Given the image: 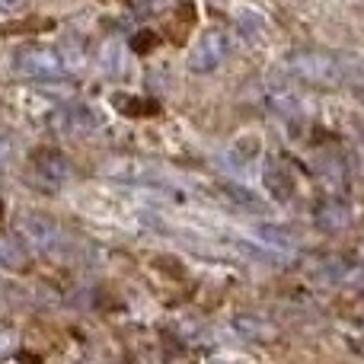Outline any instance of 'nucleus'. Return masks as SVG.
I'll return each instance as SVG.
<instances>
[{
	"label": "nucleus",
	"instance_id": "nucleus-1",
	"mask_svg": "<svg viewBox=\"0 0 364 364\" xmlns=\"http://www.w3.org/2000/svg\"><path fill=\"white\" fill-rule=\"evenodd\" d=\"M284 68H288V74L301 77L310 87H342V64L339 55H333V51H316V48L291 51L284 58Z\"/></svg>",
	"mask_w": 364,
	"mask_h": 364
},
{
	"label": "nucleus",
	"instance_id": "nucleus-2",
	"mask_svg": "<svg viewBox=\"0 0 364 364\" xmlns=\"http://www.w3.org/2000/svg\"><path fill=\"white\" fill-rule=\"evenodd\" d=\"M10 70L16 77H26V80H36V83H55L64 80L68 74V61H64L61 51H51V48H16L10 58Z\"/></svg>",
	"mask_w": 364,
	"mask_h": 364
},
{
	"label": "nucleus",
	"instance_id": "nucleus-3",
	"mask_svg": "<svg viewBox=\"0 0 364 364\" xmlns=\"http://www.w3.org/2000/svg\"><path fill=\"white\" fill-rule=\"evenodd\" d=\"M227 55H230V38H227V32L208 29L205 36L192 45L186 64L192 74H214V70L227 61Z\"/></svg>",
	"mask_w": 364,
	"mask_h": 364
},
{
	"label": "nucleus",
	"instance_id": "nucleus-4",
	"mask_svg": "<svg viewBox=\"0 0 364 364\" xmlns=\"http://www.w3.org/2000/svg\"><path fill=\"white\" fill-rule=\"evenodd\" d=\"M32 173H36V182L45 192H58L74 176L70 173V160L58 147H42V151L32 154Z\"/></svg>",
	"mask_w": 364,
	"mask_h": 364
},
{
	"label": "nucleus",
	"instance_id": "nucleus-5",
	"mask_svg": "<svg viewBox=\"0 0 364 364\" xmlns=\"http://www.w3.org/2000/svg\"><path fill=\"white\" fill-rule=\"evenodd\" d=\"M259 157H262V141H259V134H240L224 151V164L233 176H250L259 166Z\"/></svg>",
	"mask_w": 364,
	"mask_h": 364
},
{
	"label": "nucleus",
	"instance_id": "nucleus-6",
	"mask_svg": "<svg viewBox=\"0 0 364 364\" xmlns=\"http://www.w3.org/2000/svg\"><path fill=\"white\" fill-rule=\"evenodd\" d=\"M19 233H23L26 243L36 246L38 252H55L64 237L61 227L51 218H45V214H26V218L19 220Z\"/></svg>",
	"mask_w": 364,
	"mask_h": 364
},
{
	"label": "nucleus",
	"instance_id": "nucleus-7",
	"mask_svg": "<svg viewBox=\"0 0 364 364\" xmlns=\"http://www.w3.org/2000/svg\"><path fill=\"white\" fill-rule=\"evenodd\" d=\"M314 275L326 284H364V265L342 256H323L314 262Z\"/></svg>",
	"mask_w": 364,
	"mask_h": 364
},
{
	"label": "nucleus",
	"instance_id": "nucleus-8",
	"mask_svg": "<svg viewBox=\"0 0 364 364\" xmlns=\"http://www.w3.org/2000/svg\"><path fill=\"white\" fill-rule=\"evenodd\" d=\"M55 132L64 138H77V134H90L100 128V112L93 106H68L55 115Z\"/></svg>",
	"mask_w": 364,
	"mask_h": 364
},
{
	"label": "nucleus",
	"instance_id": "nucleus-9",
	"mask_svg": "<svg viewBox=\"0 0 364 364\" xmlns=\"http://www.w3.org/2000/svg\"><path fill=\"white\" fill-rule=\"evenodd\" d=\"M214 198L227 201L233 211H246V214H262L265 208H269L259 195H252L250 188L240 186V182H218V186H214Z\"/></svg>",
	"mask_w": 364,
	"mask_h": 364
},
{
	"label": "nucleus",
	"instance_id": "nucleus-10",
	"mask_svg": "<svg viewBox=\"0 0 364 364\" xmlns=\"http://www.w3.org/2000/svg\"><path fill=\"white\" fill-rule=\"evenodd\" d=\"M262 182L269 188V195L275 201H291L297 192V182H294V173L282 164V160H269L262 166Z\"/></svg>",
	"mask_w": 364,
	"mask_h": 364
},
{
	"label": "nucleus",
	"instance_id": "nucleus-11",
	"mask_svg": "<svg viewBox=\"0 0 364 364\" xmlns=\"http://www.w3.org/2000/svg\"><path fill=\"white\" fill-rule=\"evenodd\" d=\"M252 237L269 252H297V246H301V237L282 224H256L252 227Z\"/></svg>",
	"mask_w": 364,
	"mask_h": 364
},
{
	"label": "nucleus",
	"instance_id": "nucleus-12",
	"mask_svg": "<svg viewBox=\"0 0 364 364\" xmlns=\"http://www.w3.org/2000/svg\"><path fill=\"white\" fill-rule=\"evenodd\" d=\"M314 220H316V227H320V230L339 233V230H346V227L352 224V208H348L346 201H339V198H326L314 211Z\"/></svg>",
	"mask_w": 364,
	"mask_h": 364
},
{
	"label": "nucleus",
	"instance_id": "nucleus-13",
	"mask_svg": "<svg viewBox=\"0 0 364 364\" xmlns=\"http://www.w3.org/2000/svg\"><path fill=\"white\" fill-rule=\"evenodd\" d=\"M0 269L4 272H26L29 269V250L16 233H0Z\"/></svg>",
	"mask_w": 364,
	"mask_h": 364
},
{
	"label": "nucleus",
	"instance_id": "nucleus-14",
	"mask_svg": "<svg viewBox=\"0 0 364 364\" xmlns=\"http://www.w3.org/2000/svg\"><path fill=\"white\" fill-rule=\"evenodd\" d=\"M237 26L246 38L256 42V38H262V32H265V16L259 10H252V6H243V10L237 13Z\"/></svg>",
	"mask_w": 364,
	"mask_h": 364
},
{
	"label": "nucleus",
	"instance_id": "nucleus-15",
	"mask_svg": "<svg viewBox=\"0 0 364 364\" xmlns=\"http://www.w3.org/2000/svg\"><path fill=\"white\" fill-rule=\"evenodd\" d=\"M100 68L106 77H119L125 70V58H122V45L119 42H106L100 55Z\"/></svg>",
	"mask_w": 364,
	"mask_h": 364
},
{
	"label": "nucleus",
	"instance_id": "nucleus-16",
	"mask_svg": "<svg viewBox=\"0 0 364 364\" xmlns=\"http://www.w3.org/2000/svg\"><path fill=\"white\" fill-rule=\"evenodd\" d=\"M233 329H237L243 339H269L272 326L265 320H256V316H237L233 320Z\"/></svg>",
	"mask_w": 364,
	"mask_h": 364
},
{
	"label": "nucleus",
	"instance_id": "nucleus-17",
	"mask_svg": "<svg viewBox=\"0 0 364 364\" xmlns=\"http://www.w3.org/2000/svg\"><path fill=\"white\" fill-rule=\"evenodd\" d=\"M339 64H342V83L364 87V58H358V55H339Z\"/></svg>",
	"mask_w": 364,
	"mask_h": 364
},
{
	"label": "nucleus",
	"instance_id": "nucleus-18",
	"mask_svg": "<svg viewBox=\"0 0 364 364\" xmlns=\"http://www.w3.org/2000/svg\"><path fill=\"white\" fill-rule=\"evenodd\" d=\"M157 32H151V29H144V32H138V36L132 38V48L134 51H141V55H147V51H154L157 48Z\"/></svg>",
	"mask_w": 364,
	"mask_h": 364
},
{
	"label": "nucleus",
	"instance_id": "nucleus-19",
	"mask_svg": "<svg viewBox=\"0 0 364 364\" xmlns=\"http://www.w3.org/2000/svg\"><path fill=\"white\" fill-rule=\"evenodd\" d=\"M29 29H51V19H26V23H10V26H6V36H13V32H29Z\"/></svg>",
	"mask_w": 364,
	"mask_h": 364
},
{
	"label": "nucleus",
	"instance_id": "nucleus-20",
	"mask_svg": "<svg viewBox=\"0 0 364 364\" xmlns=\"http://www.w3.org/2000/svg\"><path fill=\"white\" fill-rule=\"evenodd\" d=\"M170 4V0H132V6H134V13H160L164 6Z\"/></svg>",
	"mask_w": 364,
	"mask_h": 364
},
{
	"label": "nucleus",
	"instance_id": "nucleus-21",
	"mask_svg": "<svg viewBox=\"0 0 364 364\" xmlns=\"http://www.w3.org/2000/svg\"><path fill=\"white\" fill-rule=\"evenodd\" d=\"M23 6H26V0H0V10H6V13L23 10Z\"/></svg>",
	"mask_w": 364,
	"mask_h": 364
},
{
	"label": "nucleus",
	"instance_id": "nucleus-22",
	"mask_svg": "<svg viewBox=\"0 0 364 364\" xmlns=\"http://www.w3.org/2000/svg\"><path fill=\"white\" fill-rule=\"evenodd\" d=\"M6 346H16V336H13V333H4V336H0V355L10 352Z\"/></svg>",
	"mask_w": 364,
	"mask_h": 364
},
{
	"label": "nucleus",
	"instance_id": "nucleus-23",
	"mask_svg": "<svg viewBox=\"0 0 364 364\" xmlns=\"http://www.w3.org/2000/svg\"><path fill=\"white\" fill-rule=\"evenodd\" d=\"M4 154H6V141L0 138V160H4Z\"/></svg>",
	"mask_w": 364,
	"mask_h": 364
},
{
	"label": "nucleus",
	"instance_id": "nucleus-24",
	"mask_svg": "<svg viewBox=\"0 0 364 364\" xmlns=\"http://www.w3.org/2000/svg\"><path fill=\"white\" fill-rule=\"evenodd\" d=\"M361 102H364V93H361Z\"/></svg>",
	"mask_w": 364,
	"mask_h": 364
}]
</instances>
